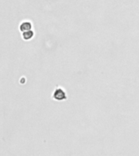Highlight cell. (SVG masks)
I'll list each match as a JSON object with an SVG mask.
<instances>
[{
    "label": "cell",
    "mask_w": 139,
    "mask_h": 156,
    "mask_svg": "<svg viewBox=\"0 0 139 156\" xmlns=\"http://www.w3.org/2000/svg\"><path fill=\"white\" fill-rule=\"evenodd\" d=\"M53 98L55 100H58V101L64 100V99H66L65 92L63 90H61V89H57L54 92Z\"/></svg>",
    "instance_id": "6da1fadb"
},
{
    "label": "cell",
    "mask_w": 139,
    "mask_h": 156,
    "mask_svg": "<svg viewBox=\"0 0 139 156\" xmlns=\"http://www.w3.org/2000/svg\"><path fill=\"white\" fill-rule=\"evenodd\" d=\"M19 29L21 32H25V31H29L32 29V24L29 21H25L23 23H21V25L19 26Z\"/></svg>",
    "instance_id": "7a4b0ae2"
},
{
    "label": "cell",
    "mask_w": 139,
    "mask_h": 156,
    "mask_svg": "<svg viewBox=\"0 0 139 156\" xmlns=\"http://www.w3.org/2000/svg\"><path fill=\"white\" fill-rule=\"evenodd\" d=\"M33 35H34V33H33L32 30L25 31V32H23V33H22V37H23V39L25 40V41H29L30 39H32L33 37Z\"/></svg>",
    "instance_id": "3957f363"
}]
</instances>
